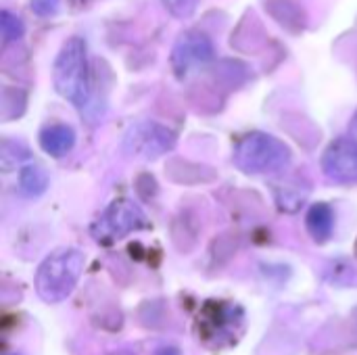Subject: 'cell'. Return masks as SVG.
Here are the masks:
<instances>
[{
    "instance_id": "obj_15",
    "label": "cell",
    "mask_w": 357,
    "mask_h": 355,
    "mask_svg": "<svg viewBox=\"0 0 357 355\" xmlns=\"http://www.w3.org/2000/svg\"><path fill=\"white\" fill-rule=\"evenodd\" d=\"M155 355H182L180 354V349L178 347H174V345H163V347H159Z\"/></svg>"
},
{
    "instance_id": "obj_1",
    "label": "cell",
    "mask_w": 357,
    "mask_h": 355,
    "mask_svg": "<svg viewBox=\"0 0 357 355\" xmlns=\"http://www.w3.org/2000/svg\"><path fill=\"white\" fill-rule=\"evenodd\" d=\"M195 328L199 341L207 349H230L245 335V310L232 301L209 299L201 305Z\"/></svg>"
},
{
    "instance_id": "obj_4",
    "label": "cell",
    "mask_w": 357,
    "mask_h": 355,
    "mask_svg": "<svg viewBox=\"0 0 357 355\" xmlns=\"http://www.w3.org/2000/svg\"><path fill=\"white\" fill-rule=\"evenodd\" d=\"M234 163L247 174H276L291 163V149L272 134L251 132L238 140L234 149Z\"/></svg>"
},
{
    "instance_id": "obj_13",
    "label": "cell",
    "mask_w": 357,
    "mask_h": 355,
    "mask_svg": "<svg viewBox=\"0 0 357 355\" xmlns=\"http://www.w3.org/2000/svg\"><path fill=\"white\" fill-rule=\"evenodd\" d=\"M167 13L176 19H190L197 13L199 0H161Z\"/></svg>"
},
{
    "instance_id": "obj_11",
    "label": "cell",
    "mask_w": 357,
    "mask_h": 355,
    "mask_svg": "<svg viewBox=\"0 0 357 355\" xmlns=\"http://www.w3.org/2000/svg\"><path fill=\"white\" fill-rule=\"evenodd\" d=\"M48 186V174L40 165H25L19 172V190L25 197H40Z\"/></svg>"
},
{
    "instance_id": "obj_8",
    "label": "cell",
    "mask_w": 357,
    "mask_h": 355,
    "mask_svg": "<svg viewBox=\"0 0 357 355\" xmlns=\"http://www.w3.org/2000/svg\"><path fill=\"white\" fill-rule=\"evenodd\" d=\"M211 59H213V42L203 31L182 33L172 50V67L178 77H186L190 69L205 65Z\"/></svg>"
},
{
    "instance_id": "obj_2",
    "label": "cell",
    "mask_w": 357,
    "mask_h": 355,
    "mask_svg": "<svg viewBox=\"0 0 357 355\" xmlns=\"http://www.w3.org/2000/svg\"><path fill=\"white\" fill-rule=\"evenodd\" d=\"M84 272V253L73 247L52 251L36 272V293L46 303L65 301Z\"/></svg>"
},
{
    "instance_id": "obj_17",
    "label": "cell",
    "mask_w": 357,
    "mask_h": 355,
    "mask_svg": "<svg viewBox=\"0 0 357 355\" xmlns=\"http://www.w3.org/2000/svg\"><path fill=\"white\" fill-rule=\"evenodd\" d=\"M356 257H357V243H356Z\"/></svg>"
},
{
    "instance_id": "obj_10",
    "label": "cell",
    "mask_w": 357,
    "mask_h": 355,
    "mask_svg": "<svg viewBox=\"0 0 357 355\" xmlns=\"http://www.w3.org/2000/svg\"><path fill=\"white\" fill-rule=\"evenodd\" d=\"M307 232L316 243H326L333 236L335 228V209L328 203H316L310 207L307 218H305Z\"/></svg>"
},
{
    "instance_id": "obj_5",
    "label": "cell",
    "mask_w": 357,
    "mask_h": 355,
    "mask_svg": "<svg viewBox=\"0 0 357 355\" xmlns=\"http://www.w3.org/2000/svg\"><path fill=\"white\" fill-rule=\"evenodd\" d=\"M149 228L146 213L130 199H115L90 226V234L100 245H111L132 232Z\"/></svg>"
},
{
    "instance_id": "obj_9",
    "label": "cell",
    "mask_w": 357,
    "mask_h": 355,
    "mask_svg": "<svg viewBox=\"0 0 357 355\" xmlns=\"http://www.w3.org/2000/svg\"><path fill=\"white\" fill-rule=\"evenodd\" d=\"M73 144H75V132H73L71 126L52 123V126H46L40 132V146L50 157H63V155H67L73 149Z\"/></svg>"
},
{
    "instance_id": "obj_7",
    "label": "cell",
    "mask_w": 357,
    "mask_h": 355,
    "mask_svg": "<svg viewBox=\"0 0 357 355\" xmlns=\"http://www.w3.org/2000/svg\"><path fill=\"white\" fill-rule=\"evenodd\" d=\"M322 172L337 184H357V140L337 138L322 155Z\"/></svg>"
},
{
    "instance_id": "obj_3",
    "label": "cell",
    "mask_w": 357,
    "mask_h": 355,
    "mask_svg": "<svg viewBox=\"0 0 357 355\" xmlns=\"http://www.w3.org/2000/svg\"><path fill=\"white\" fill-rule=\"evenodd\" d=\"M52 82L56 92L75 107H84L90 96V69L86 40L71 36L59 50L52 65Z\"/></svg>"
},
{
    "instance_id": "obj_16",
    "label": "cell",
    "mask_w": 357,
    "mask_h": 355,
    "mask_svg": "<svg viewBox=\"0 0 357 355\" xmlns=\"http://www.w3.org/2000/svg\"><path fill=\"white\" fill-rule=\"evenodd\" d=\"M111 355H136V354H132V352H126V349H119V352H113Z\"/></svg>"
},
{
    "instance_id": "obj_12",
    "label": "cell",
    "mask_w": 357,
    "mask_h": 355,
    "mask_svg": "<svg viewBox=\"0 0 357 355\" xmlns=\"http://www.w3.org/2000/svg\"><path fill=\"white\" fill-rule=\"evenodd\" d=\"M0 29H2V38H4V42H6V44H8V42H15V40H19V38L25 33V25H23V21H21L17 15H13L10 10H2Z\"/></svg>"
},
{
    "instance_id": "obj_14",
    "label": "cell",
    "mask_w": 357,
    "mask_h": 355,
    "mask_svg": "<svg viewBox=\"0 0 357 355\" xmlns=\"http://www.w3.org/2000/svg\"><path fill=\"white\" fill-rule=\"evenodd\" d=\"M59 2H61V0H31V8H33V13H36V15L46 17V15L56 13Z\"/></svg>"
},
{
    "instance_id": "obj_6",
    "label": "cell",
    "mask_w": 357,
    "mask_h": 355,
    "mask_svg": "<svg viewBox=\"0 0 357 355\" xmlns=\"http://www.w3.org/2000/svg\"><path fill=\"white\" fill-rule=\"evenodd\" d=\"M176 146V134L157 121H138L134 123L123 138V151L130 157L155 161L169 153Z\"/></svg>"
},
{
    "instance_id": "obj_18",
    "label": "cell",
    "mask_w": 357,
    "mask_h": 355,
    "mask_svg": "<svg viewBox=\"0 0 357 355\" xmlns=\"http://www.w3.org/2000/svg\"><path fill=\"white\" fill-rule=\"evenodd\" d=\"M8 355H17V354H8Z\"/></svg>"
}]
</instances>
